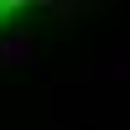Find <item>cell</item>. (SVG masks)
Returning <instances> with one entry per match:
<instances>
[{
	"mask_svg": "<svg viewBox=\"0 0 130 130\" xmlns=\"http://www.w3.org/2000/svg\"><path fill=\"white\" fill-rule=\"evenodd\" d=\"M16 57H31V37H10V42H0V68H5V62H16Z\"/></svg>",
	"mask_w": 130,
	"mask_h": 130,
	"instance_id": "1",
	"label": "cell"
}]
</instances>
